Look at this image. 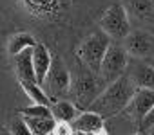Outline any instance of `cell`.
<instances>
[{
    "label": "cell",
    "instance_id": "cell-13",
    "mask_svg": "<svg viewBox=\"0 0 154 135\" xmlns=\"http://www.w3.org/2000/svg\"><path fill=\"white\" fill-rule=\"evenodd\" d=\"M129 15L141 22H154V0H127Z\"/></svg>",
    "mask_w": 154,
    "mask_h": 135
},
{
    "label": "cell",
    "instance_id": "cell-23",
    "mask_svg": "<svg viewBox=\"0 0 154 135\" xmlns=\"http://www.w3.org/2000/svg\"><path fill=\"white\" fill-rule=\"evenodd\" d=\"M145 135H154V124H152V126L147 130V133H145Z\"/></svg>",
    "mask_w": 154,
    "mask_h": 135
},
{
    "label": "cell",
    "instance_id": "cell-17",
    "mask_svg": "<svg viewBox=\"0 0 154 135\" xmlns=\"http://www.w3.org/2000/svg\"><path fill=\"white\" fill-rule=\"evenodd\" d=\"M33 135H53V130L56 126V119L51 117H26Z\"/></svg>",
    "mask_w": 154,
    "mask_h": 135
},
{
    "label": "cell",
    "instance_id": "cell-14",
    "mask_svg": "<svg viewBox=\"0 0 154 135\" xmlns=\"http://www.w3.org/2000/svg\"><path fill=\"white\" fill-rule=\"evenodd\" d=\"M36 43L38 42L33 38V34H29V33H15V34H11L8 38V54L13 58V56L20 54V52H24V50L33 49Z\"/></svg>",
    "mask_w": 154,
    "mask_h": 135
},
{
    "label": "cell",
    "instance_id": "cell-20",
    "mask_svg": "<svg viewBox=\"0 0 154 135\" xmlns=\"http://www.w3.org/2000/svg\"><path fill=\"white\" fill-rule=\"evenodd\" d=\"M72 133H74L72 122L56 121V126H54V130H53V135H72Z\"/></svg>",
    "mask_w": 154,
    "mask_h": 135
},
{
    "label": "cell",
    "instance_id": "cell-25",
    "mask_svg": "<svg viewBox=\"0 0 154 135\" xmlns=\"http://www.w3.org/2000/svg\"><path fill=\"white\" fill-rule=\"evenodd\" d=\"M134 135H145V131H141V130H140V131H136Z\"/></svg>",
    "mask_w": 154,
    "mask_h": 135
},
{
    "label": "cell",
    "instance_id": "cell-15",
    "mask_svg": "<svg viewBox=\"0 0 154 135\" xmlns=\"http://www.w3.org/2000/svg\"><path fill=\"white\" fill-rule=\"evenodd\" d=\"M53 110V117L56 121H65V122H72L78 117V106L74 101H67V99H58L51 105Z\"/></svg>",
    "mask_w": 154,
    "mask_h": 135
},
{
    "label": "cell",
    "instance_id": "cell-18",
    "mask_svg": "<svg viewBox=\"0 0 154 135\" xmlns=\"http://www.w3.org/2000/svg\"><path fill=\"white\" fill-rule=\"evenodd\" d=\"M20 115L24 117H51L53 115V110L51 106H45V105H31V106H26L22 110H18Z\"/></svg>",
    "mask_w": 154,
    "mask_h": 135
},
{
    "label": "cell",
    "instance_id": "cell-11",
    "mask_svg": "<svg viewBox=\"0 0 154 135\" xmlns=\"http://www.w3.org/2000/svg\"><path fill=\"white\" fill-rule=\"evenodd\" d=\"M103 119L105 117H102L100 113L85 110V112L78 113V117L72 121V126H74V130H82V131H89V133H100L105 130Z\"/></svg>",
    "mask_w": 154,
    "mask_h": 135
},
{
    "label": "cell",
    "instance_id": "cell-1",
    "mask_svg": "<svg viewBox=\"0 0 154 135\" xmlns=\"http://www.w3.org/2000/svg\"><path fill=\"white\" fill-rule=\"evenodd\" d=\"M136 83L129 74H123L116 81L105 85L102 94L93 101V105L87 108L91 112L100 113L102 117H112L120 112H125L127 105L131 103L134 92H136Z\"/></svg>",
    "mask_w": 154,
    "mask_h": 135
},
{
    "label": "cell",
    "instance_id": "cell-21",
    "mask_svg": "<svg viewBox=\"0 0 154 135\" xmlns=\"http://www.w3.org/2000/svg\"><path fill=\"white\" fill-rule=\"evenodd\" d=\"M152 124H154V106H152V108H150V112L145 115V119L140 122V130H141V131H147Z\"/></svg>",
    "mask_w": 154,
    "mask_h": 135
},
{
    "label": "cell",
    "instance_id": "cell-24",
    "mask_svg": "<svg viewBox=\"0 0 154 135\" xmlns=\"http://www.w3.org/2000/svg\"><path fill=\"white\" fill-rule=\"evenodd\" d=\"M0 135H13L9 130H2V131H0Z\"/></svg>",
    "mask_w": 154,
    "mask_h": 135
},
{
    "label": "cell",
    "instance_id": "cell-8",
    "mask_svg": "<svg viewBox=\"0 0 154 135\" xmlns=\"http://www.w3.org/2000/svg\"><path fill=\"white\" fill-rule=\"evenodd\" d=\"M152 106H154V90H150V88H136L131 103L125 108V113L136 124H140L145 119V115L150 112Z\"/></svg>",
    "mask_w": 154,
    "mask_h": 135
},
{
    "label": "cell",
    "instance_id": "cell-5",
    "mask_svg": "<svg viewBox=\"0 0 154 135\" xmlns=\"http://www.w3.org/2000/svg\"><path fill=\"white\" fill-rule=\"evenodd\" d=\"M129 52L125 49V45L120 43H111L107 49V54L103 58L102 69H100V78L103 79L105 85L116 81L118 78H122L125 74V70L129 69Z\"/></svg>",
    "mask_w": 154,
    "mask_h": 135
},
{
    "label": "cell",
    "instance_id": "cell-9",
    "mask_svg": "<svg viewBox=\"0 0 154 135\" xmlns=\"http://www.w3.org/2000/svg\"><path fill=\"white\" fill-rule=\"evenodd\" d=\"M33 49L24 50L17 56H13V65H15V72L18 78V83H38L36 72H35V65H33ZM40 85V83H38Z\"/></svg>",
    "mask_w": 154,
    "mask_h": 135
},
{
    "label": "cell",
    "instance_id": "cell-6",
    "mask_svg": "<svg viewBox=\"0 0 154 135\" xmlns=\"http://www.w3.org/2000/svg\"><path fill=\"white\" fill-rule=\"evenodd\" d=\"M71 83H72V76H71L69 69L65 67L63 59L60 56H54L53 58V67H51V70H49L44 85H42L45 88V92L49 94V97L53 99V103L69 94Z\"/></svg>",
    "mask_w": 154,
    "mask_h": 135
},
{
    "label": "cell",
    "instance_id": "cell-10",
    "mask_svg": "<svg viewBox=\"0 0 154 135\" xmlns=\"http://www.w3.org/2000/svg\"><path fill=\"white\" fill-rule=\"evenodd\" d=\"M31 52H33V65H35L36 79H38L40 85H44L47 74H49V70H51V67H53V58H54V56H53L51 50H49L44 43H40V42L33 47Z\"/></svg>",
    "mask_w": 154,
    "mask_h": 135
},
{
    "label": "cell",
    "instance_id": "cell-4",
    "mask_svg": "<svg viewBox=\"0 0 154 135\" xmlns=\"http://www.w3.org/2000/svg\"><path fill=\"white\" fill-rule=\"evenodd\" d=\"M100 29L111 38V40H125L131 33V15L125 7V4H112L109 6L100 22Z\"/></svg>",
    "mask_w": 154,
    "mask_h": 135
},
{
    "label": "cell",
    "instance_id": "cell-7",
    "mask_svg": "<svg viewBox=\"0 0 154 135\" xmlns=\"http://www.w3.org/2000/svg\"><path fill=\"white\" fill-rule=\"evenodd\" d=\"M127 52L136 59H152L154 58V34L143 29L131 31L123 40Z\"/></svg>",
    "mask_w": 154,
    "mask_h": 135
},
{
    "label": "cell",
    "instance_id": "cell-3",
    "mask_svg": "<svg viewBox=\"0 0 154 135\" xmlns=\"http://www.w3.org/2000/svg\"><path fill=\"white\" fill-rule=\"evenodd\" d=\"M100 81H103V79L98 74L91 72V70H87L85 74H78L76 78H72L69 94H71L72 101L76 103V106H78L80 110H87L93 105V101L102 94V90L105 87H102Z\"/></svg>",
    "mask_w": 154,
    "mask_h": 135
},
{
    "label": "cell",
    "instance_id": "cell-16",
    "mask_svg": "<svg viewBox=\"0 0 154 135\" xmlns=\"http://www.w3.org/2000/svg\"><path fill=\"white\" fill-rule=\"evenodd\" d=\"M20 87L26 92V96L31 99V103H35V105H45V106H51L53 105V99L49 97V94L45 92V88L42 85L24 81V83H20Z\"/></svg>",
    "mask_w": 154,
    "mask_h": 135
},
{
    "label": "cell",
    "instance_id": "cell-22",
    "mask_svg": "<svg viewBox=\"0 0 154 135\" xmlns=\"http://www.w3.org/2000/svg\"><path fill=\"white\" fill-rule=\"evenodd\" d=\"M72 135H96V133H89V131H82V130H74Z\"/></svg>",
    "mask_w": 154,
    "mask_h": 135
},
{
    "label": "cell",
    "instance_id": "cell-12",
    "mask_svg": "<svg viewBox=\"0 0 154 135\" xmlns=\"http://www.w3.org/2000/svg\"><path fill=\"white\" fill-rule=\"evenodd\" d=\"M129 76L132 78V81L136 83L138 88H150L154 90V65L143 63V61H136L131 70Z\"/></svg>",
    "mask_w": 154,
    "mask_h": 135
},
{
    "label": "cell",
    "instance_id": "cell-2",
    "mask_svg": "<svg viewBox=\"0 0 154 135\" xmlns=\"http://www.w3.org/2000/svg\"><path fill=\"white\" fill-rule=\"evenodd\" d=\"M109 45H111V38L102 29H98V31H93L76 47V56H78L80 63L87 70L100 76V69H102V63H103Z\"/></svg>",
    "mask_w": 154,
    "mask_h": 135
},
{
    "label": "cell",
    "instance_id": "cell-19",
    "mask_svg": "<svg viewBox=\"0 0 154 135\" xmlns=\"http://www.w3.org/2000/svg\"><path fill=\"white\" fill-rule=\"evenodd\" d=\"M9 131L13 135H33V131H31V128H29V124H27L24 115L13 117L9 121Z\"/></svg>",
    "mask_w": 154,
    "mask_h": 135
}]
</instances>
